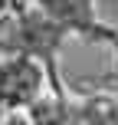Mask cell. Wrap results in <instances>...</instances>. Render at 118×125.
Segmentation results:
<instances>
[{
  "mask_svg": "<svg viewBox=\"0 0 118 125\" xmlns=\"http://www.w3.org/2000/svg\"><path fill=\"white\" fill-rule=\"evenodd\" d=\"M3 26H7V33L0 36V50H7V53H26V56H33V59H43L53 89L62 92L59 73H56V50H59L62 36H66V30H62L53 17H46L39 7L36 10L20 7L17 17H13L10 23H3Z\"/></svg>",
  "mask_w": 118,
  "mask_h": 125,
  "instance_id": "cell-1",
  "label": "cell"
},
{
  "mask_svg": "<svg viewBox=\"0 0 118 125\" xmlns=\"http://www.w3.org/2000/svg\"><path fill=\"white\" fill-rule=\"evenodd\" d=\"M30 119H33V125H82L79 105L66 102L62 92H56L53 99H36V102H30Z\"/></svg>",
  "mask_w": 118,
  "mask_h": 125,
  "instance_id": "cell-4",
  "label": "cell"
},
{
  "mask_svg": "<svg viewBox=\"0 0 118 125\" xmlns=\"http://www.w3.org/2000/svg\"><path fill=\"white\" fill-rule=\"evenodd\" d=\"M108 43H112V46H115V73H112V79L118 82V33H115V30H112V33H108Z\"/></svg>",
  "mask_w": 118,
  "mask_h": 125,
  "instance_id": "cell-7",
  "label": "cell"
},
{
  "mask_svg": "<svg viewBox=\"0 0 118 125\" xmlns=\"http://www.w3.org/2000/svg\"><path fill=\"white\" fill-rule=\"evenodd\" d=\"M7 3H10V0H0V20H3V13H7Z\"/></svg>",
  "mask_w": 118,
  "mask_h": 125,
  "instance_id": "cell-8",
  "label": "cell"
},
{
  "mask_svg": "<svg viewBox=\"0 0 118 125\" xmlns=\"http://www.w3.org/2000/svg\"><path fill=\"white\" fill-rule=\"evenodd\" d=\"M82 125H118V102L108 95H95V99L79 105Z\"/></svg>",
  "mask_w": 118,
  "mask_h": 125,
  "instance_id": "cell-5",
  "label": "cell"
},
{
  "mask_svg": "<svg viewBox=\"0 0 118 125\" xmlns=\"http://www.w3.org/2000/svg\"><path fill=\"white\" fill-rule=\"evenodd\" d=\"M43 89V66L26 53L0 62V109H23L39 99Z\"/></svg>",
  "mask_w": 118,
  "mask_h": 125,
  "instance_id": "cell-2",
  "label": "cell"
},
{
  "mask_svg": "<svg viewBox=\"0 0 118 125\" xmlns=\"http://www.w3.org/2000/svg\"><path fill=\"white\" fill-rule=\"evenodd\" d=\"M13 3H17V7H23V3H26V0H13Z\"/></svg>",
  "mask_w": 118,
  "mask_h": 125,
  "instance_id": "cell-9",
  "label": "cell"
},
{
  "mask_svg": "<svg viewBox=\"0 0 118 125\" xmlns=\"http://www.w3.org/2000/svg\"><path fill=\"white\" fill-rule=\"evenodd\" d=\"M39 10L46 17H53L66 33H82L89 40H108V26H102L95 20L92 0H36Z\"/></svg>",
  "mask_w": 118,
  "mask_h": 125,
  "instance_id": "cell-3",
  "label": "cell"
},
{
  "mask_svg": "<svg viewBox=\"0 0 118 125\" xmlns=\"http://www.w3.org/2000/svg\"><path fill=\"white\" fill-rule=\"evenodd\" d=\"M0 125H33V119H26V115H20V112H10Z\"/></svg>",
  "mask_w": 118,
  "mask_h": 125,
  "instance_id": "cell-6",
  "label": "cell"
}]
</instances>
